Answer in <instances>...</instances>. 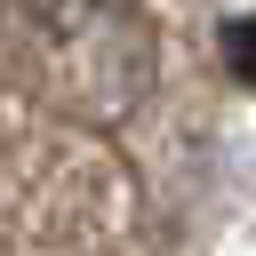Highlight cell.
Segmentation results:
<instances>
[{
	"label": "cell",
	"instance_id": "1",
	"mask_svg": "<svg viewBox=\"0 0 256 256\" xmlns=\"http://www.w3.org/2000/svg\"><path fill=\"white\" fill-rule=\"evenodd\" d=\"M216 48H224V72L240 88H256V16H224L216 24Z\"/></svg>",
	"mask_w": 256,
	"mask_h": 256
}]
</instances>
